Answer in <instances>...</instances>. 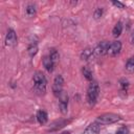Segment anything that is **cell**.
I'll return each instance as SVG.
<instances>
[{
	"mask_svg": "<svg viewBox=\"0 0 134 134\" xmlns=\"http://www.w3.org/2000/svg\"><path fill=\"white\" fill-rule=\"evenodd\" d=\"M94 53V49H91V48H86L85 50H83V52L81 53V59L82 60H89Z\"/></svg>",
	"mask_w": 134,
	"mask_h": 134,
	"instance_id": "obj_13",
	"label": "cell"
},
{
	"mask_svg": "<svg viewBox=\"0 0 134 134\" xmlns=\"http://www.w3.org/2000/svg\"><path fill=\"white\" fill-rule=\"evenodd\" d=\"M112 4L113 5H115V6H117V7H119V8H125V4L124 3H121V2H119V1H112Z\"/></svg>",
	"mask_w": 134,
	"mask_h": 134,
	"instance_id": "obj_22",
	"label": "cell"
},
{
	"mask_svg": "<svg viewBox=\"0 0 134 134\" xmlns=\"http://www.w3.org/2000/svg\"><path fill=\"white\" fill-rule=\"evenodd\" d=\"M99 129H100L99 124L96 122V121H93V122H91V124L85 129L84 134H98Z\"/></svg>",
	"mask_w": 134,
	"mask_h": 134,
	"instance_id": "obj_9",
	"label": "cell"
},
{
	"mask_svg": "<svg viewBox=\"0 0 134 134\" xmlns=\"http://www.w3.org/2000/svg\"><path fill=\"white\" fill-rule=\"evenodd\" d=\"M34 90L37 94L43 95L46 92V84L47 80L45 75L41 71H36L34 74Z\"/></svg>",
	"mask_w": 134,
	"mask_h": 134,
	"instance_id": "obj_1",
	"label": "cell"
},
{
	"mask_svg": "<svg viewBox=\"0 0 134 134\" xmlns=\"http://www.w3.org/2000/svg\"><path fill=\"white\" fill-rule=\"evenodd\" d=\"M37 120L39 121V124L41 125H45L48 120V115L46 113V111L44 110H39L37 113Z\"/></svg>",
	"mask_w": 134,
	"mask_h": 134,
	"instance_id": "obj_11",
	"label": "cell"
},
{
	"mask_svg": "<svg viewBox=\"0 0 134 134\" xmlns=\"http://www.w3.org/2000/svg\"><path fill=\"white\" fill-rule=\"evenodd\" d=\"M121 50V43L119 41H113L109 44L108 47V54L111 57L117 55Z\"/></svg>",
	"mask_w": 134,
	"mask_h": 134,
	"instance_id": "obj_7",
	"label": "cell"
},
{
	"mask_svg": "<svg viewBox=\"0 0 134 134\" xmlns=\"http://www.w3.org/2000/svg\"><path fill=\"white\" fill-rule=\"evenodd\" d=\"M27 50H28V54H29L30 57H35L36 53L38 52V45H37V43H36V42L30 43Z\"/></svg>",
	"mask_w": 134,
	"mask_h": 134,
	"instance_id": "obj_17",
	"label": "cell"
},
{
	"mask_svg": "<svg viewBox=\"0 0 134 134\" xmlns=\"http://www.w3.org/2000/svg\"><path fill=\"white\" fill-rule=\"evenodd\" d=\"M43 66H44V68L48 71V72H51L52 70H53V68H54V66H55V64L53 63V61L49 58V55H45L44 58H43Z\"/></svg>",
	"mask_w": 134,
	"mask_h": 134,
	"instance_id": "obj_10",
	"label": "cell"
},
{
	"mask_svg": "<svg viewBox=\"0 0 134 134\" xmlns=\"http://www.w3.org/2000/svg\"><path fill=\"white\" fill-rule=\"evenodd\" d=\"M49 58L53 61V63L54 64H57L58 63V61H59V58H60V55H59V52H58V50L55 49V48H51L50 50H49Z\"/></svg>",
	"mask_w": 134,
	"mask_h": 134,
	"instance_id": "obj_16",
	"label": "cell"
},
{
	"mask_svg": "<svg viewBox=\"0 0 134 134\" xmlns=\"http://www.w3.org/2000/svg\"><path fill=\"white\" fill-rule=\"evenodd\" d=\"M116 134H129V129L127 127H121L117 130Z\"/></svg>",
	"mask_w": 134,
	"mask_h": 134,
	"instance_id": "obj_21",
	"label": "cell"
},
{
	"mask_svg": "<svg viewBox=\"0 0 134 134\" xmlns=\"http://www.w3.org/2000/svg\"><path fill=\"white\" fill-rule=\"evenodd\" d=\"M62 134H70V133H69V132H63Z\"/></svg>",
	"mask_w": 134,
	"mask_h": 134,
	"instance_id": "obj_24",
	"label": "cell"
},
{
	"mask_svg": "<svg viewBox=\"0 0 134 134\" xmlns=\"http://www.w3.org/2000/svg\"><path fill=\"white\" fill-rule=\"evenodd\" d=\"M4 42H5V46H7V47H14L17 45L18 39H17V35L14 29H8V31L5 36Z\"/></svg>",
	"mask_w": 134,
	"mask_h": 134,
	"instance_id": "obj_5",
	"label": "cell"
},
{
	"mask_svg": "<svg viewBox=\"0 0 134 134\" xmlns=\"http://www.w3.org/2000/svg\"><path fill=\"white\" fill-rule=\"evenodd\" d=\"M109 42L108 41H102L100 43L97 44V46L94 48V54L99 57V55H105L108 54V47H109Z\"/></svg>",
	"mask_w": 134,
	"mask_h": 134,
	"instance_id": "obj_6",
	"label": "cell"
},
{
	"mask_svg": "<svg viewBox=\"0 0 134 134\" xmlns=\"http://www.w3.org/2000/svg\"><path fill=\"white\" fill-rule=\"evenodd\" d=\"M63 85H64V79L61 74L57 75L54 77L53 84H52V92L54 94V96L59 97L60 94L63 92Z\"/></svg>",
	"mask_w": 134,
	"mask_h": 134,
	"instance_id": "obj_4",
	"label": "cell"
},
{
	"mask_svg": "<svg viewBox=\"0 0 134 134\" xmlns=\"http://www.w3.org/2000/svg\"><path fill=\"white\" fill-rule=\"evenodd\" d=\"M98 94H99V87H98V84L96 82H91L88 89H87V100L89 103L90 106H93L96 100H97V97H98Z\"/></svg>",
	"mask_w": 134,
	"mask_h": 134,
	"instance_id": "obj_2",
	"label": "cell"
},
{
	"mask_svg": "<svg viewBox=\"0 0 134 134\" xmlns=\"http://www.w3.org/2000/svg\"><path fill=\"white\" fill-rule=\"evenodd\" d=\"M59 107L63 114L67 113V107H68V94L63 91L59 96Z\"/></svg>",
	"mask_w": 134,
	"mask_h": 134,
	"instance_id": "obj_8",
	"label": "cell"
},
{
	"mask_svg": "<svg viewBox=\"0 0 134 134\" xmlns=\"http://www.w3.org/2000/svg\"><path fill=\"white\" fill-rule=\"evenodd\" d=\"M126 70L129 72H134V57H131L126 63Z\"/></svg>",
	"mask_w": 134,
	"mask_h": 134,
	"instance_id": "obj_18",
	"label": "cell"
},
{
	"mask_svg": "<svg viewBox=\"0 0 134 134\" xmlns=\"http://www.w3.org/2000/svg\"><path fill=\"white\" fill-rule=\"evenodd\" d=\"M119 120H120L119 115H117L115 113H105V114L97 116L95 121L98 122L99 125H111V124L117 122Z\"/></svg>",
	"mask_w": 134,
	"mask_h": 134,
	"instance_id": "obj_3",
	"label": "cell"
},
{
	"mask_svg": "<svg viewBox=\"0 0 134 134\" xmlns=\"http://www.w3.org/2000/svg\"><path fill=\"white\" fill-rule=\"evenodd\" d=\"M36 13H37V8H36V5L34 3H29L27 4L26 8H25V15L27 17H35L36 16Z\"/></svg>",
	"mask_w": 134,
	"mask_h": 134,
	"instance_id": "obj_12",
	"label": "cell"
},
{
	"mask_svg": "<svg viewBox=\"0 0 134 134\" xmlns=\"http://www.w3.org/2000/svg\"><path fill=\"white\" fill-rule=\"evenodd\" d=\"M121 31H122V25H121L120 22H118V23L113 27V29H112V35H113L114 38H117V37H119V36L121 35Z\"/></svg>",
	"mask_w": 134,
	"mask_h": 134,
	"instance_id": "obj_15",
	"label": "cell"
},
{
	"mask_svg": "<svg viewBox=\"0 0 134 134\" xmlns=\"http://www.w3.org/2000/svg\"><path fill=\"white\" fill-rule=\"evenodd\" d=\"M103 13H104L103 8H99V7L96 8V9L94 10V18H95V19H99V18H102Z\"/></svg>",
	"mask_w": 134,
	"mask_h": 134,
	"instance_id": "obj_20",
	"label": "cell"
},
{
	"mask_svg": "<svg viewBox=\"0 0 134 134\" xmlns=\"http://www.w3.org/2000/svg\"><path fill=\"white\" fill-rule=\"evenodd\" d=\"M128 88H129V82H128V80L121 79L119 81V90H120V93H126L127 94Z\"/></svg>",
	"mask_w": 134,
	"mask_h": 134,
	"instance_id": "obj_14",
	"label": "cell"
},
{
	"mask_svg": "<svg viewBox=\"0 0 134 134\" xmlns=\"http://www.w3.org/2000/svg\"><path fill=\"white\" fill-rule=\"evenodd\" d=\"M131 43L134 44V30H133L132 34H131Z\"/></svg>",
	"mask_w": 134,
	"mask_h": 134,
	"instance_id": "obj_23",
	"label": "cell"
},
{
	"mask_svg": "<svg viewBox=\"0 0 134 134\" xmlns=\"http://www.w3.org/2000/svg\"><path fill=\"white\" fill-rule=\"evenodd\" d=\"M82 72H83V74H84V76L88 80V81H92V72H91V70L88 68V67H83L82 68Z\"/></svg>",
	"mask_w": 134,
	"mask_h": 134,
	"instance_id": "obj_19",
	"label": "cell"
}]
</instances>
